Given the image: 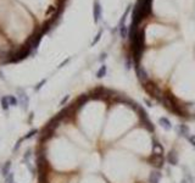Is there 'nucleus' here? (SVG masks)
I'll return each instance as SVG.
<instances>
[{
    "label": "nucleus",
    "mask_w": 195,
    "mask_h": 183,
    "mask_svg": "<svg viewBox=\"0 0 195 183\" xmlns=\"http://www.w3.org/2000/svg\"><path fill=\"white\" fill-rule=\"evenodd\" d=\"M54 10H55V7H53V6H50V9H49V10L46 11V15H49V14H50V12H53Z\"/></svg>",
    "instance_id": "nucleus-30"
},
{
    "label": "nucleus",
    "mask_w": 195,
    "mask_h": 183,
    "mask_svg": "<svg viewBox=\"0 0 195 183\" xmlns=\"http://www.w3.org/2000/svg\"><path fill=\"white\" fill-rule=\"evenodd\" d=\"M137 111H138V113H139V121H140V123H141V126L144 127L145 129L150 131V132H154L155 127H154L151 120L148 117V113H146V111H145L141 106L138 108V110H137Z\"/></svg>",
    "instance_id": "nucleus-4"
},
{
    "label": "nucleus",
    "mask_w": 195,
    "mask_h": 183,
    "mask_svg": "<svg viewBox=\"0 0 195 183\" xmlns=\"http://www.w3.org/2000/svg\"><path fill=\"white\" fill-rule=\"evenodd\" d=\"M128 12H129V7H128V9L125 11V14H123L122 18H121V21H120V27H121V26H125V21H126V18H127V15H128Z\"/></svg>",
    "instance_id": "nucleus-22"
},
{
    "label": "nucleus",
    "mask_w": 195,
    "mask_h": 183,
    "mask_svg": "<svg viewBox=\"0 0 195 183\" xmlns=\"http://www.w3.org/2000/svg\"><path fill=\"white\" fill-rule=\"evenodd\" d=\"M153 154H157V155L164 154V147L157 141L153 142Z\"/></svg>",
    "instance_id": "nucleus-16"
},
{
    "label": "nucleus",
    "mask_w": 195,
    "mask_h": 183,
    "mask_svg": "<svg viewBox=\"0 0 195 183\" xmlns=\"http://www.w3.org/2000/svg\"><path fill=\"white\" fill-rule=\"evenodd\" d=\"M17 99H18V103H20V106L22 108V110H27L28 109V104H29V98L26 94V92L22 89V88H18L17 89Z\"/></svg>",
    "instance_id": "nucleus-6"
},
{
    "label": "nucleus",
    "mask_w": 195,
    "mask_h": 183,
    "mask_svg": "<svg viewBox=\"0 0 195 183\" xmlns=\"http://www.w3.org/2000/svg\"><path fill=\"white\" fill-rule=\"evenodd\" d=\"M120 34L122 38H127L128 37V28L126 26H121L120 27Z\"/></svg>",
    "instance_id": "nucleus-21"
},
{
    "label": "nucleus",
    "mask_w": 195,
    "mask_h": 183,
    "mask_svg": "<svg viewBox=\"0 0 195 183\" xmlns=\"http://www.w3.org/2000/svg\"><path fill=\"white\" fill-rule=\"evenodd\" d=\"M37 133H38V129H36V128H34V129L29 131L27 134H26V136H23L22 138H23V141H27V139H31V138H33V137H34V136H36Z\"/></svg>",
    "instance_id": "nucleus-19"
},
{
    "label": "nucleus",
    "mask_w": 195,
    "mask_h": 183,
    "mask_svg": "<svg viewBox=\"0 0 195 183\" xmlns=\"http://www.w3.org/2000/svg\"><path fill=\"white\" fill-rule=\"evenodd\" d=\"M181 183H188V180H187V178H183Z\"/></svg>",
    "instance_id": "nucleus-35"
},
{
    "label": "nucleus",
    "mask_w": 195,
    "mask_h": 183,
    "mask_svg": "<svg viewBox=\"0 0 195 183\" xmlns=\"http://www.w3.org/2000/svg\"><path fill=\"white\" fill-rule=\"evenodd\" d=\"M67 100H69V95H66L65 98H64L62 100H61V101H60V105H64V104H65V103H66Z\"/></svg>",
    "instance_id": "nucleus-28"
},
{
    "label": "nucleus",
    "mask_w": 195,
    "mask_h": 183,
    "mask_svg": "<svg viewBox=\"0 0 195 183\" xmlns=\"http://www.w3.org/2000/svg\"><path fill=\"white\" fill-rule=\"evenodd\" d=\"M160 180H161L160 171H153L149 176V183H160Z\"/></svg>",
    "instance_id": "nucleus-15"
},
{
    "label": "nucleus",
    "mask_w": 195,
    "mask_h": 183,
    "mask_svg": "<svg viewBox=\"0 0 195 183\" xmlns=\"http://www.w3.org/2000/svg\"><path fill=\"white\" fill-rule=\"evenodd\" d=\"M159 125L162 127L164 129H166V131L172 129V123H171V121L168 120L167 117H160L159 118Z\"/></svg>",
    "instance_id": "nucleus-14"
},
{
    "label": "nucleus",
    "mask_w": 195,
    "mask_h": 183,
    "mask_svg": "<svg viewBox=\"0 0 195 183\" xmlns=\"http://www.w3.org/2000/svg\"><path fill=\"white\" fill-rule=\"evenodd\" d=\"M45 83H46V79H42V81H40V82L38 83V84L34 87V90H36V92H38V90H39V89L42 88L43 85L45 84Z\"/></svg>",
    "instance_id": "nucleus-24"
},
{
    "label": "nucleus",
    "mask_w": 195,
    "mask_h": 183,
    "mask_svg": "<svg viewBox=\"0 0 195 183\" xmlns=\"http://www.w3.org/2000/svg\"><path fill=\"white\" fill-rule=\"evenodd\" d=\"M65 2H66V0H59V5H60V6H64Z\"/></svg>",
    "instance_id": "nucleus-33"
},
{
    "label": "nucleus",
    "mask_w": 195,
    "mask_h": 183,
    "mask_svg": "<svg viewBox=\"0 0 195 183\" xmlns=\"http://www.w3.org/2000/svg\"><path fill=\"white\" fill-rule=\"evenodd\" d=\"M22 142H23V138H21V139H18V141L16 142V145H15V148H14V153L18 150V148H20V147H21V144H22Z\"/></svg>",
    "instance_id": "nucleus-26"
},
{
    "label": "nucleus",
    "mask_w": 195,
    "mask_h": 183,
    "mask_svg": "<svg viewBox=\"0 0 195 183\" xmlns=\"http://www.w3.org/2000/svg\"><path fill=\"white\" fill-rule=\"evenodd\" d=\"M106 72H107V69H106V66H105V65L100 66L99 71L97 72V77L98 78H102V77H105V76H106Z\"/></svg>",
    "instance_id": "nucleus-18"
},
{
    "label": "nucleus",
    "mask_w": 195,
    "mask_h": 183,
    "mask_svg": "<svg viewBox=\"0 0 195 183\" xmlns=\"http://www.w3.org/2000/svg\"><path fill=\"white\" fill-rule=\"evenodd\" d=\"M164 156L162 155H157L153 154L151 156L148 157V162H150L154 167H157V169H161L164 166Z\"/></svg>",
    "instance_id": "nucleus-7"
},
{
    "label": "nucleus",
    "mask_w": 195,
    "mask_h": 183,
    "mask_svg": "<svg viewBox=\"0 0 195 183\" xmlns=\"http://www.w3.org/2000/svg\"><path fill=\"white\" fill-rule=\"evenodd\" d=\"M101 34H102V31H99V32H98V34H97V37H95V39L92 42V46H94V45L99 42V39L101 38Z\"/></svg>",
    "instance_id": "nucleus-23"
},
{
    "label": "nucleus",
    "mask_w": 195,
    "mask_h": 183,
    "mask_svg": "<svg viewBox=\"0 0 195 183\" xmlns=\"http://www.w3.org/2000/svg\"><path fill=\"white\" fill-rule=\"evenodd\" d=\"M160 104H162L169 113H174L176 116H184L187 113L184 108L182 105H179V101L177 100V98L172 93H165L164 98L160 101Z\"/></svg>",
    "instance_id": "nucleus-2"
},
{
    "label": "nucleus",
    "mask_w": 195,
    "mask_h": 183,
    "mask_svg": "<svg viewBox=\"0 0 195 183\" xmlns=\"http://www.w3.org/2000/svg\"><path fill=\"white\" fill-rule=\"evenodd\" d=\"M33 120V113H31V117H28V122H32Z\"/></svg>",
    "instance_id": "nucleus-34"
},
{
    "label": "nucleus",
    "mask_w": 195,
    "mask_h": 183,
    "mask_svg": "<svg viewBox=\"0 0 195 183\" xmlns=\"http://www.w3.org/2000/svg\"><path fill=\"white\" fill-rule=\"evenodd\" d=\"M131 44H132V53H133L134 62L136 65H139L143 51L145 49V29H138L134 38L131 39Z\"/></svg>",
    "instance_id": "nucleus-1"
},
{
    "label": "nucleus",
    "mask_w": 195,
    "mask_h": 183,
    "mask_svg": "<svg viewBox=\"0 0 195 183\" xmlns=\"http://www.w3.org/2000/svg\"><path fill=\"white\" fill-rule=\"evenodd\" d=\"M188 141H189V143H190L193 147H195V134H190L189 138H188Z\"/></svg>",
    "instance_id": "nucleus-27"
},
{
    "label": "nucleus",
    "mask_w": 195,
    "mask_h": 183,
    "mask_svg": "<svg viewBox=\"0 0 195 183\" xmlns=\"http://www.w3.org/2000/svg\"><path fill=\"white\" fill-rule=\"evenodd\" d=\"M136 72H137V77L139 79L141 83H145L149 81V75L148 72L145 71V69L141 66V65H136Z\"/></svg>",
    "instance_id": "nucleus-8"
},
{
    "label": "nucleus",
    "mask_w": 195,
    "mask_h": 183,
    "mask_svg": "<svg viewBox=\"0 0 195 183\" xmlns=\"http://www.w3.org/2000/svg\"><path fill=\"white\" fill-rule=\"evenodd\" d=\"M31 156H32V150H31V149H28L27 152H26V154H25V156H23V160H25V162H26V161H29Z\"/></svg>",
    "instance_id": "nucleus-25"
},
{
    "label": "nucleus",
    "mask_w": 195,
    "mask_h": 183,
    "mask_svg": "<svg viewBox=\"0 0 195 183\" xmlns=\"http://www.w3.org/2000/svg\"><path fill=\"white\" fill-rule=\"evenodd\" d=\"M0 105H1V109L4 110V111H7L9 109H10V101H9V98L6 97V95H4V97H1L0 98Z\"/></svg>",
    "instance_id": "nucleus-17"
},
{
    "label": "nucleus",
    "mask_w": 195,
    "mask_h": 183,
    "mask_svg": "<svg viewBox=\"0 0 195 183\" xmlns=\"http://www.w3.org/2000/svg\"><path fill=\"white\" fill-rule=\"evenodd\" d=\"M93 14H94V21L99 22V20H101V5H100V2L98 0L94 1V11H93Z\"/></svg>",
    "instance_id": "nucleus-12"
},
{
    "label": "nucleus",
    "mask_w": 195,
    "mask_h": 183,
    "mask_svg": "<svg viewBox=\"0 0 195 183\" xmlns=\"http://www.w3.org/2000/svg\"><path fill=\"white\" fill-rule=\"evenodd\" d=\"M177 133L181 136V137H184V138H189V136H190V129H189V127L187 126V125H179V126L177 127Z\"/></svg>",
    "instance_id": "nucleus-11"
},
{
    "label": "nucleus",
    "mask_w": 195,
    "mask_h": 183,
    "mask_svg": "<svg viewBox=\"0 0 195 183\" xmlns=\"http://www.w3.org/2000/svg\"><path fill=\"white\" fill-rule=\"evenodd\" d=\"M43 36H44V33H43L42 31H40V28L37 29L29 38L27 39V42H26V44H28L32 49H37L38 48V45H39V43H40V41H42Z\"/></svg>",
    "instance_id": "nucleus-5"
},
{
    "label": "nucleus",
    "mask_w": 195,
    "mask_h": 183,
    "mask_svg": "<svg viewBox=\"0 0 195 183\" xmlns=\"http://www.w3.org/2000/svg\"><path fill=\"white\" fill-rule=\"evenodd\" d=\"M7 98H9V101H10V105H11V106L16 108V106L18 105V99L16 98L15 95H7Z\"/></svg>",
    "instance_id": "nucleus-20"
},
{
    "label": "nucleus",
    "mask_w": 195,
    "mask_h": 183,
    "mask_svg": "<svg viewBox=\"0 0 195 183\" xmlns=\"http://www.w3.org/2000/svg\"><path fill=\"white\" fill-rule=\"evenodd\" d=\"M69 61H70V59H66V60H65V61H64V62H62V64H61V65H60V66H59V67H62V66H64V65H65V64H67V62H69Z\"/></svg>",
    "instance_id": "nucleus-32"
},
{
    "label": "nucleus",
    "mask_w": 195,
    "mask_h": 183,
    "mask_svg": "<svg viewBox=\"0 0 195 183\" xmlns=\"http://www.w3.org/2000/svg\"><path fill=\"white\" fill-rule=\"evenodd\" d=\"M143 87H144V89H145V92L149 94V95H151L157 103H160L161 101V99L164 98V92L160 89V87L156 84L155 82L153 81H148V82H145V83H143Z\"/></svg>",
    "instance_id": "nucleus-3"
},
{
    "label": "nucleus",
    "mask_w": 195,
    "mask_h": 183,
    "mask_svg": "<svg viewBox=\"0 0 195 183\" xmlns=\"http://www.w3.org/2000/svg\"><path fill=\"white\" fill-rule=\"evenodd\" d=\"M105 59H106V53H102V54L100 55V57H99V60H100V61H104Z\"/></svg>",
    "instance_id": "nucleus-29"
},
{
    "label": "nucleus",
    "mask_w": 195,
    "mask_h": 183,
    "mask_svg": "<svg viewBox=\"0 0 195 183\" xmlns=\"http://www.w3.org/2000/svg\"><path fill=\"white\" fill-rule=\"evenodd\" d=\"M0 79H1V81H5V76H4L2 71H0Z\"/></svg>",
    "instance_id": "nucleus-31"
},
{
    "label": "nucleus",
    "mask_w": 195,
    "mask_h": 183,
    "mask_svg": "<svg viewBox=\"0 0 195 183\" xmlns=\"http://www.w3.org/2000/svg\"><path fill=\"white\" fill-rule=\"evenodd\" d=\"M11 165H12V162H11V160H7L5 164H4V166L1 167V175H2V177L4 178H6L9 175H10V170H11Z\"/></svg>",
    "instance_id": "nucleus-13"
},
{
    "label": "nucleus",
    "mask_w": 195,
    "mask_h": 183,
    "mask_svg": "<svg viewBox=\"0 0 195 183\" xmlns=\"http://www.w3.org/2000/svg\"><path fill=\"white\" fill-rule=\"evenodd\" d=\"M90 99L89 95H87V94H82L79 98L76 100V103H74V106H76V110H79V109H82L84 105L87 104V101Z\"/></svg>",
    "instance_id": "nucleus-10"
},
{
    "label": "nucleus",
    "mask_w": 195,
    "mask_h": 183,
    "mask_svg": "<svg viewBox=\"0 0 195 183\" xmlns=\"http://www.w3.org/2000/svg\"><path fill=\"white\" fill-rule=\"evenodd\" d=\"M166 159H167V162L169 165H172V166H176V165H178V161H179V159H178V155H177V152L174 150V149H172V150H169L168 152L167 156H166Z\"/></svg>",
    "instance_id": "nucleus-9"
}]
</instances>
